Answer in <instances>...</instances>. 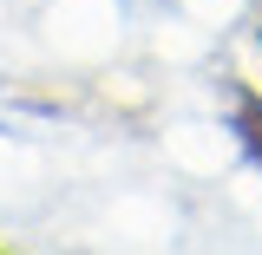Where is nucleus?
<instances>
[{
  "label": "nucleus",
  "mask_w": 262,
  "mask_h": 255,
  "mask_svg": "<svg viewBox=\"0 0 262 255\" xmlns=\"http://www.w3.org/2000/svg\"><path fill=\"white\" fill-rule=\"evenodd\" d=\"M229 131H236L243 157L262 170V92L249 79H229Z\"/></svg>",
  "instance_id": "nucleus-1"
},
{
  "label": "nucleus",
  "mask_w": 262,
  "mask_h": 255,
  "mask_svg": "<svg viewBox=\"0 0 262 255\" xmlns=\"http://www.w3.org/2000/svg\"><path fill=\"white\" fill-rule=\"evenodd\" d=\"M256 46H262V27H256Z\"/></svg>",
  "instance_id": "nucleus-2"
}]
</instances>
